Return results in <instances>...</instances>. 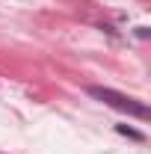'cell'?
I'll return each instance as SVG.
<instances>
[{
	"label": "cell",
	"instance_id": "1",
	"mask_svg": "<svg viewBox=\"0 0 151 154\" xmlns=\"http://www.w3.org/2000/svg\"><path fill=\"white\" fill-rule=\"evenodd\" d=\"M86 95L95 98V101H101L104 107H113L119 113H128L133 119H139V122H148V104L145 101H139V98L133 95H125V92H119V89H110V86H86Z\"/></svg>",
	"mask_w": 151,
	"mask_h": 154
},
{
	"label": "cell",
	"instance_id": "2",
	"mask_svg": "<svg viewBox=\"0 0 151 154\" xmlns=\"http://www.w3.org/2000/svg\"><path fill=\"white\" fill-rule=\"evenodd\" d=\"M116 134L128 136V139H133V142H145V134H142V131H133V128H128V125H116Z\"/></svg>",
	"mask_w": 151,
	"mask_h": 154
},
{
	"label": "cell",
	"instance_id": "3",
	"mask_svg": "<svg viewBox=\"0 0 151 154\" xmlns=\"http://www.w3.org/2000/svg\"><path fill=\"white\" fill-rule=\"evenodd\" d=\"M151 33H148V27H136V38H148Z\"/></svg>",
	"mask_w": 151,
	"mask_h": 154
}]
</instances>
